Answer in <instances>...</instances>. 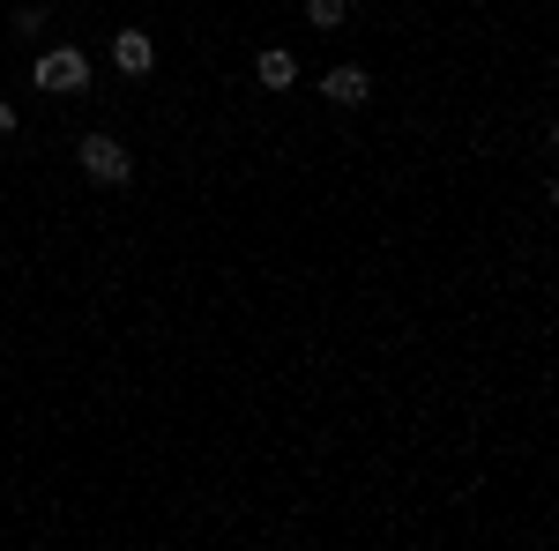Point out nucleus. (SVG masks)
Wrapping results in <instances>:
<instances>
[{"instance_id":"0eeeda50","label":"nucleus","mask_w":559,"mask_h":551,"mask_svg":"<svg viewBox=\"0 0 559 551\" xmlns=\"http://www.w3.org/2000/svg\"><path fill=\"white\" fill-rule=\"evenodd\" d=\"M8 31H15L23 45H38L45 31H52V15H45V8H15V23H8Z\"/></svg>"},{"instance_id":"f03ea898","label":"nucleus","mask_w":559,"mask_h":551,"mask_svg":"<svg viewBox=\"0 0 559 551\" xmlns=\"http://www.w3.org/2000/svg\"><path fill=\"white\" fill-rule=\"evenodd\" d=\"M75 165L97 179V187H128L134 179V157L128 142H112V134H83V149H75Z\"/></svg>"},{"instance_id":"423d86ee","label":"nucleus","mask_w":559,"mask_h":551,"mask_svg":"<svg viewBox=\"0 0 559 551\" xmlns=\"http://www.w3.org/2000/svg\"><path fill=\"white\" fill-rule=\"evenodd\" d=\"M306 23H313V31H344L350 8H344V0H306Z\"/></svg>"},{"instance_id":"7ed1b4c3","label":"nucleus","mask_w":559,"mask_h":551,"mask_svg":"<svg viewBox=\"0 0 559 551\" xmlns=\"http://www.w3.org/2000/svg\"><path fill=\"white\" fill-rule=\"evenodd\" d=\"M321 97H329V105H366V97H373V75H366L358 60H344V68L321 75Z\"/></svg>"},{"instance_id":"f257e3e1","label":"nucleus","mask_w":559,"mask_h":551,"mask_svg":"<svg viewBox=\"0 0 559 551\" xmlns=\"http://www.w3.org/2000/svg\"><path fill=\"white\" fill-rule=\"evenodd\" d=\"M31 83L52 89V97H83V89H90V52L52 45V52H38V75H31Z\"/></svg>"},{"instance_id":"20e7f679","label":"nucleus","mask_w":559,"mask_h":551,"mask_svg":"<svg viewBox=\"0 0 559 551\" xmlns=\"http://www.w3.org/2000/svg\"><path fill=\"white\" fill-rule=\"evenodd\" d=\"M112 68H120V75H150V68H157V38H150V31H120V38H112Z\"/></svg>"},{"instance_id":"6e6552de","label":"nucleus","mask_w":559,"mask_h":551,"mask_svg":"<svg viewBox=\"0 0 559 551\" xmlns=\"http://www.w3.org/2000/svg\"><path fill=\"white\" fill-rule=\"evenodd\" d=\"M8 134H15V105H0V142H8Z\"/></svg>"},{"instance_id":"39448f33","label":"nucleus","mask_w":559,"mask_h":551,"mask_svg":"<svg viewBox=\"0 0 559 551\" xmlns=\"http://www.w3.org/2000/svg\"><path fill=\"white\" fill-rule=\"evenodd\" d=\"M254 83L261 89H292V83H299V60H292L284 45H269V52L254 60Z\"/></svg>"}]
</instances>
